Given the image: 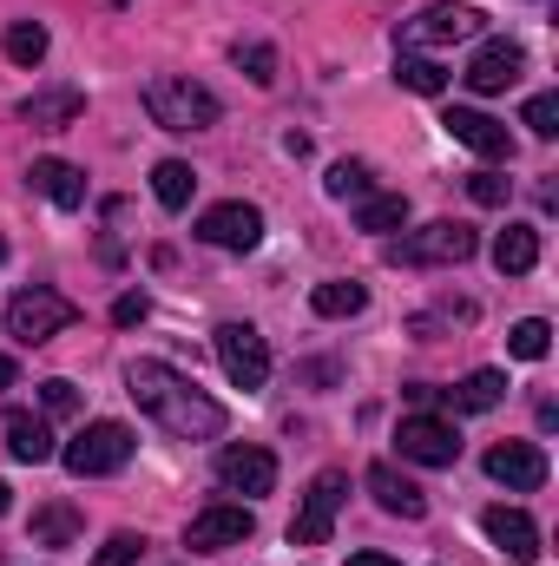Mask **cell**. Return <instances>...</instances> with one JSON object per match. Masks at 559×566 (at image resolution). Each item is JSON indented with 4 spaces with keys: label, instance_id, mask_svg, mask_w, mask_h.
Returning a JSON list of instances; mask_svg holds the SVG:
<instances>
[{
    "label": "cell",
    "instance_id": "37",
    "mask_svg": "<svg viewBox=\"0 0 559 566\" xmlns=\"http://www.w3.org/2000/svg\"><path fill=\"white\" fill-rule=\"evenodd\" d=\"M20 382V369H13V356H0V389H13Z\"/></svg>",
    "mask_w": 559,
    "mask_h": 566
},
{
    "label": "cell",
    "instance_id": "23",
    "mask_svg": "<svg viewBox=\"0 0 559 566\" xmlns=\"http://www.w3.org/2000/svg\"><path fill=\"white\" fill-rule=\"evenodd\" d=\"M151 191H158L165 211H184L191 191H198V171H191L184 158H158V165H151Z\"/></svg>",
    "mask_w": 559,
    "mask_h": 566
},
{
    "label": "cell",
    "instance_id": "41",
    "mask_svg": "<svg viewBox=\"0 0 559 566\" xmlns=\"http://www.w3.org/2000/svg\"><path fill=\"white\" fill-rule=\"evenodd\" d=\"M113 7H126V0H113Z\"/></svg>",
    "mask_w": 559,
    "mask_h": 566
},
{
    "label": "cell",
    "instance_id": "10",
    "mask_svg": "<svg viewBox=\"0 0 559 566\" xmlns=\"http://www.w3.org/2000/svg\"><path fill=\"white\" fill-rule=\"evenodd\" d=\"M198 238L218 244V251H257L264 244V211L244 205V198H224V205H211L198 218Z\"/></svg>",
    "mask_w": 559,
    "mask_h": 566
},
{
    "label": "cell",
    "instance_id": "33",
    "mask_svg": "<svg viewBox=\"0 0 559 566\" xmlns=\"http://www.w3.org/2000/svg\"><path fill=\"white\" fill-rule=\"evenodd\" d=\"M507 191H514V185H507L500 171H474V178H467V198H474V205H507Z\"/></svg>",
    "mask_w": 559,
    "mask_h": 566
},
{
    "label": "cell",
    "instance_id": "36",
    "mask_svg": "<svg viewBox=\"0 0 559 566\" xmlns=\"http://www.w3.org/2000/svg\"><path fill=\"white\" fill-rule=\"evenodd\" d=\"M145 316H151V296H145V290H126V296L113 303V323H119V329H133Z\"/></svg>",
    "mask_w": 559,
    "mask_h": 566
},
{
    "label": "cell",
    "instance_id": "39",
    "mask_svg": "<svg viewBox=\"0 0 559 566\" xmlns=\"http://www.w3.org/2000/svg\"><path fill=\"white\" fill-rule=\"evenodd\" d=\"M7 507H13V494H7V481H0V514H7Z\"/></svg>",
    "mask_w": 559,
    "mask_h": 566
},
{
    "label": "cell",
    "instance_id": "7",
    "mask_svg": "<svg viewBox=\"0 0 559 566\" xmlns=\"http://www.w3.org/2000/svg\"><path fill=\"white\" fill-rule=\"evenodd\" d=\"M211 343H218V363H224V376L238 389H264L271 382V343H264L257 323H218Z\"/></svg>",
    "mask_w": 559,
    "mask_h": 566
},
{
    "label": "cell",
    "instance_id": "31",
    "mask_svg": "<svg viewBox=\"0 0 559 566\" xmlns=\"http://www.w3.org/2000/svg\"><path fill=\"white\" fill-rule=\"evenodd\" d=\"M323 191H329V198H369L376 185H369V165H362V158H342V165H329Z\"/></svg>",
    "mask_w": 559,
    "mask_h": 566
},
{
    "label": "cell",
    "instance_id": "3",
    "mask_svg": "<svg viewBox=\"0 0 559 566\" xmlns=\"http://www.w3.org/2000/svg\"><path fill=\"white\" fill-rule=\"evenodd\" d=\"M139 454V434L126 422H86L66 448H60V461H66V474H80V481H99V474H119L126 461Z\"/></svg>",
    "mask_w": 559,
    "mask_h": 566
},
{
    "label": "cell",
    "instance_id": "30",
    "mask_svg": "<svg viewBox=\"0 0 559 566\" xmlns=\"http://www.w3.org/2000/svg\"><path fill=\"white\" fill-rule=\"evenodd\" d=\"M231 60H238V73H244L251 86H271V80H277V46H264V40H238Z\"/></svg>",
    "mask_w": 559,
    "mask_h": 566
},
{
    "label": "cell",
    "instance_id": "22",
    "mask_svg": "<svg viewBox=\"0 0 559 566\" xmlns=\"http://www.w3.org/2000/svg\"><path fill=\"white\" fill-rule=\"evenodd\" d=\"M309 310L342 323V316H362V310H369V290H362L356 277H329V283H316V290H309Z\"/></svg>",
    "mask_w": 559,
    "mask_h": 566
},
{
    "label": "cell",
    "instance_id": "8",
    "mask_svg": "<svg viewBox=\"0 0 559 566\" xmlns=\"http://www.w3.org/2000/svg\"><path fill=\"white\" fill-rule=\"evenodd\" d=\"M395 448H402V461H415V468H454L461 461V434H454V422L447 416H402V428H395Z\"/></svg>",
    "mask_w": 559,
    "mask_h": 566
},
{
    "label": "cell",
    "instance_id": "15",
    "mask_svg": "<svg viewBox=\"0 0 559 566\" xmlns=\"http://www.w3.org/2000/svg\"><path fill=\"white\" fill-rule=\"evenodd\" d=\"M218 481H224L231 494H251V501H257V494L277 488V454H271V448H251V441H244V448H224V454H218Z\"/></svg>",
    "mask_w": 559,
    "mask_h": 566
},
{
    "label": "cell",
    "instance_id": "20",
    "mask_svg": "<svg viewBox=\"0 0 559 566\" xmlns=\"http://www.w3.org/2000/svg\"><path fill=\"white\" fill-rule=\"evenodd\" d=\"M7 454L27 461V468H40V461H53L60 448H53V428L40 422L33 409H13V416H7Z\"/></svg>",
    "mask_w": 559,
    "mask_h": 566
},
{
    "label": "cell",
    "instance_id": "9",
    "mask_svg": "<svg viewBox=\"0 0 559 566\" xmlns=\"http://www.w3.org/2000/svg\"><path fill=\"white\" fill-rule=\"evenodd\" d=\"M257 534V514L244 507V501H218V507H204L191 527H184V547L191 554H224V547H244Z\"/></svg>",
    "mask_w": 559,
    "mask_h": 566
},
{
    "label": "cell",
    "instance_id": "21",
    "mask_svg": "<svg viewBox=\"0 0 559 566\" xmlns=\"http://www.w3.org/2000/svg\"><path fill=\"white\" fill-rule=\"evenodd\" d=\"M540 264V231L534 224H507L500 238H494V271L500 277H527Z\"/></svg>",
    "mask_w": 559,
    "mask_h": 566
},
{
    "label": "cell",
    "instance_id": "27",
    "mask_svg": "<svg viewBox=\"0 0 559 566\" xmlns=\"http://www.w3.org/2000/svg\"><path fill=\"white\" fill-rule=\"evenodd\" d=\"M73 534H80V514H73L66 501H53V507L33 514V541H40V547H73Z\"/></svg>",
    "mask_w": 559,
    "mask_h": 566
},
{
    "label": "cell",
    "instance_id": "34",
    "mask_svg": "<svg viewBox=\"0 0 559 566\" xmlns=\"http://www.w3.org/2000/svg\"><path fill=\"white\" fill-rule=\"evenodd\" d=\"M40 402H46V416H73L80 409V389L66 376H53V382H40Z\"/></svg>",
    "mask_w": 559,
    "mask_h": 566
},
{
    "label": "cell",
    "instance_id": "38",
    "mask_svg": "<svg viewBox=\"0 0 559 566\" xmlns=\"http://www.w3.org/2000/svg\"><path fill=\"white\" fill-rule=\"evenodd\" d=\"M349 566H395V560H389V554H356Z\"/></svg>",
    "mask_w": 559,
    "mask_h": 566
},
{
    "label": "cell",
    "instance_id": "40",
    "mask_svg": "<svg viewBox=\"0 0 559 566\" xmlns=\"http://www.w3.org/2000/svg\"><path fill=\"white\" fill-rule=\"evenodd\" d=\"M0 258H7V238H0Z\"/></svg>",
    "mask_w": 559,
    "mask_h": 566
},
{
    "label": "cell",
    "instance_id": "32",
    "mask_svg": "<svg viewBox=\"0 0 559 566\" xmlns=\"http://www.w3.org/2000/svg\"><path fill=\"white\" fill-rule=\"evenodd\" d=\"M139 554H145V541L139 534H113L99 554H93V566H139Z\"/></svg>",
    "mask_w": 559,
    "mask_h": 566
},
{
    "label": "cell",
    "instance_id": "2",
    "mask_svg": "<svg viewBox=\"0 0 559 566\" xmlns=\"http://www.w3.org/2000/svg\"><path fill=\"white\" fill-rule=\"evenodd\" d=\"M145 113H151V126H165V133H204V126L224 119L218 93L198 86L191 73H151V80H145Z\"/></svg>",
    "mask_w": 559,
    "mask_h": 566
},
{
    "label": "cell",
    "instance_id": "17",
    "mask_svg": "<svg viewBox=\"0 0 559 566\" xmlns=\"http://www.w3.org/2000/svg\"><path fill=\"white\" fill-rule=\"evenodd\" d=\"M369 494H376V507L395 514V521H421V514H428V494H421L395 461H376V468H369Z\"/></svg>",
    "mask_w": 559,
    "mask_h": 566
},
{
    "label": "cell",
    "instance_id": "4",
    "mask_svg": "<svg viewBox=\"0 0 559 566\" xmlns=\"http://www.w3.org/2000/svg\"><path fill=\"white\" fill-rule=\"evenodd\" d=\"M474 251H481L474 224H454V218H441V224H421V231H409V238H395V244H389V264L434 271V264H467Z\"/></svg>",
    "mask_w": 559,
    "mask_h": 566
},
{
    "label": "cell",
    "instance_id": "5",
    "mask_svg": "<svg viewBox=\"0 0 559 566\" xmlns=\"http://www.w3.org/2000/svg\"><path fill=\"white\" fill-rule=\"evenodd\" d=\"M73 323H80V303L60 296V290H46V283L20 290V296L7 303V336H13V343H53V336L73 329Z\"/></svg>",
    "mask_w": 559,
    "mask_h": 566
},
{
    "label": "cell",
    "instance_id": "16",
    "mask_svg": "<svg viewBox=\"0 0 559 566\" xmlns=\"http://www.w3.org/2000/svg\"><path fill=\"white\" fill-rule=\"evenodd\" d=\"M487 474H494L500 488H514V494H534V488L547 481V454H540L534 441H494V448H487Z\"/></svg>",
    "mask_w": 559,
    "mask_h": 566
},
{
    "label": "cell",
    "instance_id": "35",
    "mask_svg": "<svg viewBox=\"0 0 559 566\" xmlns=\"http://www.w3.org/2000/svg\"><path fill=\"white\" fill-rule=\"evenodd\" d=\"M527 126H534L540 139H553V133H559V93H540V99H527Z\"/></svg>",
    "mask_w": 559,
    "mask_h": 566
},
{
    "label": "cell",
    "instance_id": "1",
    "mask_svg": "<svg viewBox=\"0 0 559 566\" xmlns=\"http://www.w3.org/2000/svg\"><path fill=\"white\" fill-rule=\"evenodd\" d=\"M126 396H133L165 434H178V441H218L224 422H231L191 376H178L171 363H151V356H139V363L126 369Z\"/></svg>",
    "mask_w": 559,
    "mask_h": 566
},
{
    "label": "cell",
    "instance_id": "14",
    "mask_svg": "<svg viewBox=\"0 0 559 566\" xmlns=\"http://www.w3.org/2000/svg\"><path fill=\"white\" fill-rule=\"evenodd\" d=\"M520 66H527V53H520V40H481L461 80H467L474 93H507V86L520 80Z\"/></svg>",
    "mask_w": 559,
    "mask_h": 566
},
{
    "label": "cell",
    "instance_id": "19",
    "mask_svg": "<svg viewBox=\"0 0 559 566\" xmlns=\"http://www.w3.org/2000/svg\"><path fill=\"white\" fill-rule=\"evenodd\" d=\"M27 178H33V191H46L60 211H80V205H86V171L66 165V158H33Z\"/></svg>",
    "mask_w": 559,
    "mask_h": 566
},
{
    "label": "cell",
    "instance_id": "26",
    "mask_svg": "<svg viewBox=\"0 0 559 566\" xmlns=\"http://www.w3.org/2000/svg\"><path fill=\"white\" fill-rule=\"evenodd\" d=\"M46 46H53V40H46L40 20H13V27H7V60H13V66H40Z\"/></svg>",
    "mask_w": 559,
    "mask_h": 566
},
{
    "label": "cell",
    "instance_id": "13",
    "mask_svg": "<svg viewBox=\"0 0 559 566\" xmlns=\"http://www.w3.org/2000/svg\"><path fill=\"white\" fill-rule=\"evenodd\" d=\"M481 527H487V541H494L514 566L540 560V527H534V514H527V507H507V501H500V507H487V514H481Z\"/></svg>",
    "mask_w": 559,
    "mask_h": 566
},
{
    "label": "cell",
    "instance_id": "25",
    "mask_svg": "<svg viewBox=\"0 0 559 566\" xmlns=\"http://www.w3.org/2000/svg\"><path fill=\"white\" fill-rule=\"evenodd\" d=\"M507 402V376L500 369H474L461 389H454V409H467V416H487V409H500Z\"/></svg>",
    "mask_w": 559,
    "mask_h": 566
},
{
    "label": "cell",
    "instance_id": "28",
    "mask_svg": "<svg viewBox=\"0 0 559 566\" xmlns=\"http://www.w3.org/2000/svg\"><path fill=\"white\" fill-rule=\"evenodd\" d=\"M507 349H514L520 363H540V356L553 349V323H547V316H527V323H514V329H507Z\"/></svg>",
    "mask_w": 559,
    "mask_h": 566
},
{
    "label": "cell",
    "instance_id": "18",
    "mask_svg": "<svg viewBox=\"0 0 559 566\" xmlns=\"http://www.w3.org/2000/svg\"><path fill=\"white\" fill-rule=\"evenodd\" d=\"M80 113H86V93L80 86H40L33 99H20V119L40 126V133H66Z\"/></svg>",
    "mask_w": 559,
    "mask_h": 566
},
{
    "label": "cell",
    "instance_id": "12",
    "mask_svg": "<svg viewBox=\"0 0 559 566\" xmlns=\"http://www.w3.org/2000/svg\"><path fill=\"white\" fill-rule=\"evenodd\" d=\"M441 126H447V139H454V145H467V151H474V158H487V165H500V158H514V133H507V126H500L494 113H474V106H454V113H447Z\"/></svg>",
    "mask_w": 559,
    "mask_h": 566
},
{
    "label": "cell",
    "instance_id": "11",
    "mask_svg": "<svg viewBox=\"0 0 559 566\" xmlns=\"http://www.w3.org/2000/svg\"><path fill=\"white\" fill-rule=\"evenodd\" d=\"M481 33V13L474 7H421L415 20H402V46H454V40H474Z\"/></svg>",
    "mask_w": 559,
    "mask_h": 566
},
{
    "label": "cell",
    "instance_id": "24",
    "mask_svg": "<svg viewBox=\"0 0 559 566\" xmlns=\"http://www.w3.org/2000/svg\"><path fill=\"white\" fill-rule=\"evenodd\" d=\"M356 224L362 231H402L409 224V198L402 191H369V198H356Z\"/></svg>",
    "mask_w": 559,
    "mask_h": 566
},
{
    "label": "cell",
    "instance_id": "6",
    "mask_svg": "<svg viewBox=\"0 0 559 566\" xmlns=\"http://www.w3.org/2000/svg\"><path fill=\"white\" fill-rule=\"evenodd\" d=\"M342 501H349V474H342V468H323V474L309 481L296 521H289V547H323L329 527H336V514H342Z\"/></svg>",
    "mask_w": 559,
    "mask_h": 566
},
{
    "label": "cell",
    "instance_id": "29",
    "mask_svg": "<svg viewBox=\"0 0 559 566\" xmlns=\"http://www.w3.org/2000/svg\"><path fill=\"white\" fill-rule=\"evenodd\" d=\"M395 80H402L409 93H421V99H434V93H447V73H441L434 60H421V53H402V60H395Z\"/></svg>",
    "mask_w": 559,
    "mask_h": 566
}]
</instances>
